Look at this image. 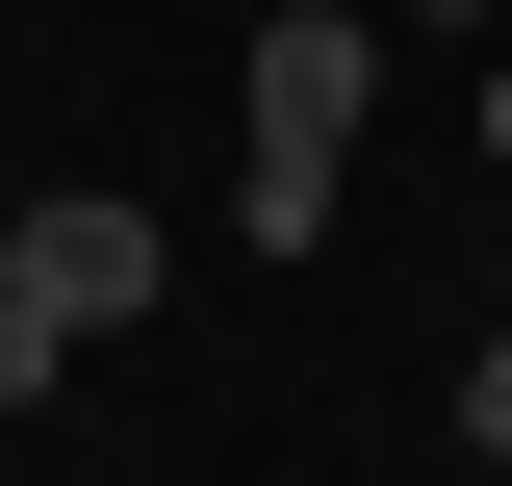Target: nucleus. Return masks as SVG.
<instances>
[{"mask_svg": "<svg viewBox=\"0 0 512 486\" xmlns=\"http://www.w3.org/2000/svg\"><path fill=\"white\" fill-rule=\"evenodd\" d=\"M384 103V0H256V154H359Z\"/></svg>", "mask_w": 512, "mask_h": 486, "instance_id": "f257e3e1", "label": "nucleus"}, {"mask_svg": "<svg viewBox=\"0 0 512 486\" xmlns=\"http://www.w3.org/2000/svg\"><path fill=\"white\" fill-rule=\"evenodd\" d=\"M461 461L512 486V333H487V359H461Z\"/></svg>", "mask_w": 512, "mask_h": 486, "instance_id": "f03ea898", "label": "nucleus"}, {"mask_svg": "<svg viewBox=\"0 0 512 486\" xmlns=\"http://www.w3.org/2000/svg\"><path fill=\"white\" fill-rule=\"evenodd\" d=\"M384 26H512V0H384Z\"/></svg>", "mask_w": 512, "mask_h": 486, "instance_id": "7ed1b4c3", "label": "nucleus"}, {"mask_svg": "<svg viewBox=\"0 0 512 486\" xmlns=\"http://www.w3.org/2000/svg\"><path fill=\"white\" fill-rule=\"evenodd\" d=\"M487 154H512V52H487Z\"/></svg>", "mask_w": 512, "mask_h": 486, "instance_id": "20e7f679", "label": "nucleus"}, {"mask_svg": "<svg viewBox=\"0 0 512 486\" xmlns=\"http://www.w3.org/2000/svg\"><path fill=\"white\" fill-rule=\"evenodd\" d=\"M0 256H26V205H0Z\"/></svg>", "mask_w": 512, "mask_h": 486, "instance_id": "39448f33", "label": "nucleus"}]
</instances>
